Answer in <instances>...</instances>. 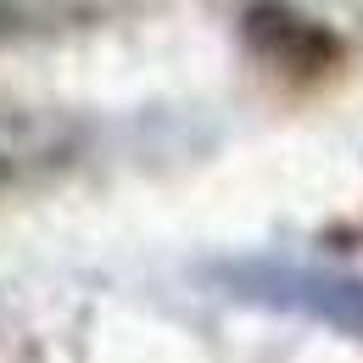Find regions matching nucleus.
I'll return each instance as SVG.
<instances>
[{"label":"nucleus","instance_id":"obj_1","mask_svg":"<svg viewBox=\"0 0 363 363\" xmlns=\"http://www.w3.org/2000/svg\"><path fill=\"white\" fill-rule=\"evenodd\" d=\"M213 291H224L229 302L246 308H269V313L313 318L335 335L363 341V269H330V263H308V257H224L196 269Z\"/></svg>","mask_w":363,"mask_h":363}]
</instances>
